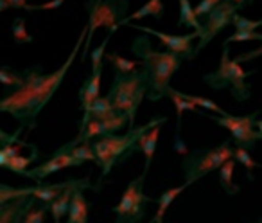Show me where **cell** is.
I'll return each mask as SVG.
<instances>
[{
  "label": "cell",
  "mask_w": 262,
  "mask_h": 223,
  "mask_svg": "<svg viewBox=\"0 0 262 223\" xmlns=\"http://www.w3.org/2000/svg\"><path fill=\"white\" fill-rule=\"evenodd\" d=\"M65 0H51V2H45V4L40 6H33V9H43V11H49V9H58L59 6H63Z\"/></svg>",
  "instance_id": "38"
},
{
  "label": "cell",
  "mask_w": 262,
  "mask_h": 223,
  "mask_svg": "<svg viewBox=\"0 0 262 223\" xmlns=\"http://www.w3.org/2000/svg\"><path fill=\"white\" fill-rule=\"evenodd\" d=\"M86 34H88V26L79 34V38H77L76 45H74L67 62L52 74H41L40 67H33V69L26 70V81H24V85L15 88L13 92H9L0 101V112H6V114L13 115L20 123V126H24L26 130L36 128L38 115L43 110V106L52 99L54 92H58V88L61 87L70 65L76 62L77 54H79L81 47H83V42Z\"/></svg>",
  "instance_id": "1"
},
{
  "label": "cell",
  "mask_w": 262,
  "mask_h": 223,
  "mask_svg": "<svg viewBox=\"0 0 262 223\" xmlns=\"http://www.w3.org/2000/svg\"><path fill=\"white\" fill-rule=\"evenodd\" d=\"M183 97H187L189 101H192L196 106H201L203 110H208V112H214V114L217 115H228V112L226 110H223L219 105H215L214 101H210V99L207 97H201V95H190V94H185V92H182Z\"/></svg>",
  "instance_id": "27"
},
{
  "label": "cell",
  "mask_w": 262,
  "mask_h": 223,
  "mask_svg": "<svg viewBox=\"0 0 262 223\" xmlns=\"http://www.w3.org/2000/svg\"><path fill=\"white\" fill-rule=\"evenodd\" d=\"M257 130L260 133V139H262V121H257Z\"/></svg>",
  "instance_id": "40"
},
{
  "label": "cell",
  "mask_w": 262,
  "mask_h": 223,
  "mask_svg": "<svg viewBox=\"0 0 262 223\" xmlns=\"http://www.w3.org/2000/svg\"><path fill=\"white\" fill-rule=\"evenodd\" d=\"M250 40H262V34L255 33V31H237L235 34L226 38L223 45H228L232 42H250Z\"/></svg>",
  "instance_id": "34"
},
{
  "label": "cell",
  "mask_w": 262,
  "mask_h": 223,
  "mask_svg": "<svg viewBox=\"0 0 262 223\" xmlns=\"http://www.w3.org/2000/svg\"><path fill=\"white\" fill-rule=\"evenodd\" d=\"M232 26L235 27L237 31H255V29H258V27H262V20H248L235 13L232 18Z\"/></svg>",
  "instance_id": "33"
},
{
  "label": "cell",
  "mask_w": 262,
  "mask_h": 223,
  "mask_svg": "<svg viewBox=\"0 0 262 223\" xmlns=\"http://www.w3.org/2000/svg\"><path fill=\"white\" fill-rule=\"evenodd\" d=\"M233 2H237V4H241L243 8H246V4H250L251 0H233Z\"/></svg>",
  "instance_id": "39"
},
{
  "label": "cell",
  "mask_w": 262,
  "mask_h": 223,
  "mask_svg": "<svg viewBox=\"0 0 262 223\" xmlns=\"http://www.w3.org/2000/svg\"><path fill=\"white\" fill-rule=\"evenodd\" d=\"M34 204H36L34 196H22L0 204V223H18L22 216L31 207H34Z\"/></svg>",
  "instance_id": "13"
},
{
  "label": "cell",
  "mask_w": 262,
  "mask_h": 223,
  "mask_svg": "<svg viewBox=\"0 0 262 223\" xmlns=\"http://www.w3.org/2000/svg\"><path fill=\"white\" fill-rule=\"evenodd\" d=\"M147 90H149V76H147V70L144 65L142 69H137L129 74H122L115 70L108 97L112 99L117 112L126 114L129 117V128L135 126L137 110H139L142 99L147 97Z\"/></svg>",
  "instance_id": "4"
},
{
  "label": "cell",
  "mask_w": 262,
  "mask_h": 223,
  "mask_svg": "<svg viewBox=\"0 0 262 223\" xmlns=\"http://www.w3.org/2000/svg\"><path fill=\"white\" fill-rule=\"evenodd\" d=\"M24 81H26V74H18L15 72V70L8 69V67H2L0 69V83L4 85L6 88H18L24 85Z\"/></svg>",
  "instance_id": "26"
},
{
  "label": "cell",
  "mask_w": 262,
  "mask_h": 223,
  "mask_svg": "<svg viewBox=\"0 0 262 223\" xmlns=\"http://www.w3.org/2000/svg\"><path fill=\"white\" fill-rule=\"evenodd\" d=\"M88 212H90V204L83 196V189H74L67 223H88Z\"/></svg>",
  "instance_id": "17"
},
{
  "label": "cell",
  "mask_w": 262,
  "mask_h": 223,
  "mask_svg": "<svg viewBox=\"0 0 262 223\" xmlns=\"http://www.w3.org/2000/svg\"><path fill=\"white\" fill-rule=\"evenodd\" d=\"M101 74L102 70L92 72V76L83 83L79 90V99H81V110L83 114H88L90 108L94 106V103L97 101V97H101Z\"/></svg>",
  "instance_id": "15"
},
{
  "label": "cell",
  "mask_w": 262,
  "mask_h": 223,
  "mask_svg": "<svg viewBox=\"0 0 262 223\" xmlns=\"http://www.w3.org/2000/svg\"><path fill=\"white\" fill-rule=\"evenodd\" d=\"M233 171H235V160L230 158L219 168V184L228 194H237L241 187L233 182Z\"/></svg>",
  "instance_id": "22"
},
{
  "label": "cell",
  "mask_w": 262,
  "mask_h": 223,
  "mask_svg": "<svg viewBox=\"0 0 262 223\" xmlns=\"http://www.w3.org/2000/svg\"><path fill=\"white\" fill-rule=\"evenodd\" d=\"M13 31V38H15L16 44H31L33 42V36L27 33V27H26V20L24 18H15L11 26Z\"/></svg>",
  "instance_id": "30"
},
{
  "label": "cell",
  "mask_w": 262,
  "mask_h": 223,
  "mask_svg": "<svg viewBox=\"0 0 262 223\" xmlns=\"http://www.w3.org/2000/svg\"><path fill=\"white\" fill-rule=\"evenodd\" d=\"M47 211H51L49 204H43L38 209L31 207L29 211L22 216V219H20L18 223H45V214H47Z\"/></svg>",
  "instance_id": "31"
},
{
  "label": "cell",
  "mask_w": 262,
  "mask_h": 223,
  "mask_svg": "<svg viewBox=\"0 0 262 223\" xmlns=\"http://www.w3.org/2000/svg\"><path fill=\"white\" fill-rule=\"evenodd\" d=\"M180 2V26L192 27L194 31L201 33L203 26L200 22V16L196 15V9L190 6V0H178Z\"/></svg>",
  "instance_id": "21"
},
{
  "label": "cell",
  "mask_w": 262,
  "mask_h": 223,
  "mask_svg": "<svg viewBox=\"0 0 262 223\" xmlns=\"http://www.w3.org/2000/svg\"><path fill=\"white\" fill-rule=\"evenodd\" d=\"M127 26H131L133 29L142 31V33H149V34H153V36H157L158 40L165 45L167 51L176 52V54H180L183 59H192L194 56H196L194 54V49L196 47L192 45V42L196 40V38H200V33H198V31H194V33H190V34H183V36H172V34L160 33V31H155V29H151V27L133 26V24H127Z\"/></svg>",
  "instance_id": "11"
},
{
  "label": "cell",
  "mask_w": 262,
  "mask_h": 223,
  "mask_svg": "<svg viewBox=\"0 0 262 223\" xmlns=\"http://www.w3.org/2000/svg\"><path fill=\"white\" fill-rule=\"evenodd\" d=\"M70 166H81V162L77 160L76 157H72L69 151L58 150L52 153V157L49 158V160H45L43 164H38L36 168L29 169V171H26L24 176L33 178V180H36L38 184H41V182H45L47 176L54 175V173L61 171V169H65V168H70Z\"/></svg>",
  "instance_id": "12"
},
{
  "label": "cell",
  "mask_w": 262,
  "mask_h": 223,
  "mask_svg": "<svg viewBox=\"0 0 262 223\" xmlns=\"http://www.w3.org/2000/svg\"><path fill=\"white\" fill-rule=\"evenodd\" d=\"M104 58L108 59L110 63H112L113 69H115L117 72H122V74L133 72V70H137V69H139V65H140L139 62H129V59L122 58V56H119V54H113V52L106 54Z\"/></svg>",
  "instance_id": "24"
},
{
  "label": "cell",
  "mask_w": 262,
  "mask_h": 223,
  "mask_svg": "<svg viewBox=\"0 0 262 223\" xmlns=\"http://www.w3.org/2000/svg\"><path fill=\"white\" fill-rule=\"evenodd\" d=\"M221 2H223V0H201L200 4L194 8V9H196V15L200 16V18H203V16H207L208 13L215 8V6L221 4Z\"/></svg>",
  "instance_id": "36"
},
{
  "label": "cell",
  "mask_w": 262,
  "mask_h": 223,
  "mask_svg": "<svg viewBox=\"0 0 262 223\" xmlns=\"http://www.w3.org/2000/svg\"><path fill=\"white\" fill-rule=\"evenodd\" d=\"M200 115H205V117L212 119L215 125L226 128L232 133L237 146H243V148H246V150H251L253 144L260 139L258 130H255L258 112H253V114H248V115H232V114L217 115V114H207V112L201 110Z\"/></svg>",
  "instance_id": "9"
},
{
  "label": "cell",
  "mask_w": 262,
  "mask_h": 223,
  "mask_svg": "<svg viewBox=\"0 0 262 223\" xmlns=\"http://www.w3.org/2000/svg\"><path fill=\"white\" fill-rule=\"evenodd\" d=\"M160 126L162 125H157L155 128H151L149 132L144 133V135L139 139V143H137V151H142L144 157H146V169H144V173H146V175H147V171H149L151 162H153V157H155L158 135H160Z\"/></svg>",
  "instance_id": "16"
},
{
  "label": "cell",
  "mask_w": 262,
  "mask_h": 223,
  "mask_svg": "<svg viewBox=\"0 0 262 223\" xmlns=\"http://www.w3.org/2000/svg\"><path fill=\"white\" fill-rule=\"evenodd\" d=\"M74 189H81V187H76V186L67 187V189H63L61 194H59V196L56 198L51 205H49V207H51V214H52V218H54L56 223H61L63 216L70 211V201H72Z\"/></svg>",
  "instance_id": "19"
},
{
  "label": "cell",
  "mask_w": 262,
  "mask_h": 223,
  "mask_svg": "<svg viewBox=\"0 0 262 223\" xmlns=\"http://www.w3.org/2000/svg\"><path fill=\"white\" fill-rule=\"evenodd\" d=\"M167 97L172 99V103H174L176 106V117H178V123H176V148H178L180 153L185 155L187 153V148L182 146V139H180V130H182V117H183V112L185 110H190V112H194V114H200L201 110L198 108L196 105H194L192 101H189L187 97H183V94L180 90H176V88H169V94Z\"/></svg>",
  "instance_id": "14"
},
{
  "label": "cell",
  "mask_w": 262,
  "mask_h": 223,
  "mask_svg": "<svg viewBox=\"0 0 262 223\" xmlns=\"http://www.w3.org/2000/svg\"><path fill=\"white\" fill-rule=\"evenodd\" d=\"M167 117H153L147 125L144 126H133L126 135H106L99 137L92 143L95 155H97V166L101 168L102 176H106L115 166L122 164L124 160L131 157L137 151V143L139 139L147 133L157 125H164Z\"/></svg>",
  "instance_id": "3"
},
{
  "label": "cell",
  "mask_w": 262,
  "mask_h": 223,
  "mask_svg": "<svg viewBox=\"0 0 262 223\" xmlns=\"http://www.w3.org/2000/svg\"><path fill=\"white\" fill-rule=\"evenodd\" d=\"M36 158H38V153H34L33 157H22V155H16V157L9 158L8 164H6L4 168L11 169L13 173L24 175V173L27 171L26 168H29V164H33V160H36Z\"/></svg>",
  "instance_id": "29"
},
{
  "label": "cell",
  "mask_w": 262,
  "mask_h": 223,
  "mask_svg": "<svg viewBox=\"0 0 262 223\" xmlns=\"http://www.w3.org/2000/svg\"><path fill=\"white\" fill-rule=\"evenodd\" d=\"M131 51L142 59V65L146 67L147 76H149L147 99L149 101H160V99L167 97L169 88H171L169 87L171 77L182 67V56L171 51H155L146 34L133 40Z\"/></svg>",
  "instance_id": "2"
},
{
  "label": "cell",
  "mask_w": 262,
  "mask_h": 223,
  "mask_svg": "<svg viewBox=\"0 0 262 223\" xmlns=\"http://www.w3.org/2000/svg\"><path fill=\"white\" fill-rule=\"evenodd\" d=\"M258 223H262V218H260V219H258Z\"/></svg>",
  "instance_id": "41"
},
{
  "label": "cell",
  "mask_w": 262,
  "mask_h": 223,
  "mask_svg": "<svg viewBox=\"0 0 262 223\" xmlns=\"http://www.w3.org/2000/svg\"><path fill=\"white\" fill-rule=\"evenodd\" d=\"M258 56H262V45L258 49H253V51H250V52H244V54H241V56H237V62H250V59H253V58H258Z\"/></svg>",
  "instance_id": "37"
},
{
  "label": "cell",
  "mask_w": 262,
  "mask_h": 223,
  "mask_svg": "<svg viewBox=\"0 0 262 223\" xmlns=\"http://www.w3.org/2000/svg\"><path fill=\"white\" fill-rule=\"evenodd\" d=\"M26 146H34V144H29V143L2 144V148H0V166L4 168V166L8 164L9 158L16 157V155H20V151H22V148H26Z\"/></svg>",
  "instance_id": "28"
},
{
  "label": "cell",
  "mask_w": 262,
  "mask_h": 223,
  "mask_svg": "<svg viewBox=\"0 0 262 223\" xmlns=\"http://www.w3.org/2000/svg\"><path fill=\"white\" fill-rule=\"evenodd\" d=\"M162 15H164V2H162V0H149L147 4H144L142 8L137 9L133 15H129V16H126L124 20H120L119 26H127L131 20H140V18H144V16L162 18Z\"/></svg>",
  "instance_id": "20"
},
{
  "label": "cell",
  "mask_w": 262,
  "mask_h": 223,
  "mask_svg": "<svg viewBox=\"0 0 262 223\" xmlns=\"http://www.w3.org/2000/svg\"><path fill=\"white\" fill-rule=\"evenodd\" d=\"M235 148L232 146L230 140H225L217 148H198L185 153L182 162L183 175H185V184L192 186L200 178L207 176L208 173L219 169L226 160L233 158Z\"/></svg>",
  "instance_id": "5"
},
{
  "label": "cell",
  "mask_w": 262,
  "mask_h": 223,
  "mask_svg": "<svg viewBox=\"0 0 262 223\" xmlns=\"http://www.w3.org/2000/svg\"><path fill=\"white\" fill-rule=\"evenodd\" d=\"M9 8L33 11V6H31L27 0H0V11H6V9H9Z\"/></svg>",
  "instance_id": "35"
},
{
  "label": "cell",
  "mask_w": 262,
  "mask_h": 223,
  "mask_svg": "<svg viewBox=\"0 0 262 223\" xmlns=\"http://www.w3.org/2000/svg\"><path fill=\"white\" fill-rule=\"evenodd\" d=\"M255 74V70H244L241 69L237 59H230L228 49L223 45L221 63L215 72L205 74L203 81L214 90H223V88H232V95L235 101H248L251 97V88L246 83V77Z\"/></svg>",
  "instance_id": "6"
},
{
  "label": "cell",
  "mask_w": 262,
  "mask_h": 223,
  "mask_svg": "<svg viewBox=\"0 0 262 223\" xmlns=\"http://www.w3.org/2000/svg\"><path fill=\"white\" fill-rule=\"evenodd\" d=\"M239 9H243V6L233 2V0H223L221 4H217L207 16H205L203 29L200 33V42H198L194 54L205 49L228 24H232V18Z\"/></svg>",
  "instance_id": "10"
},
{
  "label": "cell",
  "mask_w": 262,
  "mask_h": 223,
  "mask_svg": "<svg viewBox=\"0 0 262 223\" xmlns=\"http://www.w3.org/2000/svg\"><path fill=\"white\" fill-rule=\"evenodd\" d=\"M233 158H235L239 164H243L244 168H246V173H248V178L253 180V168H262V164H258V162H255L253 158H251L250 151L246 150V148L243 146H237L235 148V153H233Z\"/></svg>",
  "instance_id": "25"
},
{
  "label": "cell",
  "mask_w": 262,
  "mask_h": 223,
  "mask_svg": "<svg viewBox=\"0 0 262 223\" xmlns=\"http://www.w3.org/2000/svg\"><path fill=\"white\" fill-rule=\"evenodd\" d=\"M187 187H189V186H187V184H183V186H178V187H172V189L164 191V193L158 196L157 214L153 216V219H151V221H153V223H164V216H165V212H167V209L171 207L172 201H174L176 198H178L180 194L187 189Z\"/></svg>",
  "instance_id": "18"
},
{
  "label": "cell",
  "mask_w": 262,
  "mask_h": 223,
  "mask_svg": "<svg viewBox=\"0 0 262 223\" xmlns=\"http://www.w3.org/2000/svg\"><path fill=\"white\" fill-rule=\"evenodd\" d=\"M144 182H146V173L129 182L117 207H113V212L117 214L115 223H139L146 216V205L153 201V198L144 194Z\"/></svg>",
  "instance_id": "8"
},
{
  "label": "cell",
  "mask_w": 262,
  "mask_h": 223,
  "mask_svg": "<svg viewBox=\"0 0 262 223\" xmlns=\"http://www.w3.org/2000/svg\"><path fill=\"white\" fill-rule=\"evenodd\" d=\"M127 0H90L86 4L88 9V34L86 44L83 45V56L81 59L86 58V52L90 49V42L94 38V33L99 27H106L108 33H113L119 27L120 20H124L127 13Z\"/></svg>",
  "instance_id": "7"
},
{
  "label": "cell",
  "mask_w": 262,
  "mask_h": 223,
  "mask_svg": "<svg viewBox=\"0 0 262 223\" xmlns=\"http://www.w3.org/2000/svg\"><path fill=\"white\" fill-rule=\"evenodd\" d=\"M59 150L63 151H69L72 157H76L77 160L83 164V162H97V155H95L94 148H92L90 143H81L77 144V146H69V144H65V146H61Z\"/></svg>",
  "instance_id": "23"
},
{
  "label": "cell",
  "mask_w": 262,
  "mask_h": 223,
  "mask_svg": "<svg viewBox=\"0 0 262 223\" xmlns=\"http://www.w3.org/2000/svg\"><path fill=\"white\" fill-rule=\"evenodd\" d=\"M255 223H258V221H255Z\"/></svg>",
  "instance_id": "42"
},
{
  "label": "cell",
  "mask_w": 262,
  "mask_h": 223,
  "mask_svg": "<svg viewBox=\"0 0 262 223\" xmlns=\"http://www.w3.org/2000/svg\"><path fill=\"white\" fill-rule=\"evenodd\" d=\"M112 34H113V33H108V34H106L104 42H102V44L99 45V47L95 49V51L90 54V58H92V72H97V70H102V58H104V49H106V45H108V42H110V38H112Z\"/></svg>",
  "instance_id": "32"
}]
</instances>
